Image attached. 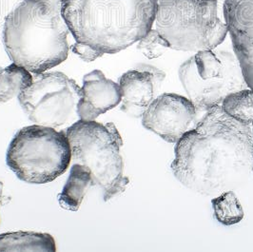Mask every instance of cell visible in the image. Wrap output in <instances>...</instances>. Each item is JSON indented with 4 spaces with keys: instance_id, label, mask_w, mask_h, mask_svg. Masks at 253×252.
<instances>
[{
    "instance_id": "5bb4252c",
    "label": "cell",
    "mask_w": 253,
    "mask_h": 252,
    "mask_svg": "<svg viewBox=\"0 0 253 252\" xmlns=\"http://www.w3.org/2000/svg\"><path fill=\"white\" fill-rule=\"evenodd\" d=\"M56 252V246L48 233L8 232L0 234V252Z\"/></svg>"
},
{
    "instance_id": "2e32d148",
    "label": "cell",
    "mask_w": 253,
    "mask_h": 252,
    "mask_svg": "<svg viewBox=\"0 0 253 252\" xmlns=\"http://www.w3.org/2000/svg\"><path fill=\"white\" fill-rule=\"evenodd\" d=\"M223 111L242 124L253 123V89L244 88L232 92L223 100Z\"/></svg>"
},
{
    "instance_id": "7c38bea8",
    "label": "cell",
    "mask_w": 253,
    "mask_h": 252,
    "mask_svg": "<svg viewBox=\"0 0 253 252\" xmlns=\"http://www.w3.org/2000/svg\"><path fill=\"white\" fill-rule=\"evenodd\" d=\"M81 91L82 97L77 105V114L79 119L84 121H94L122 100L119 84L106 78L99 70L84 76Z\"/></svg>"
},
{
    "instance_id": "7a4b0ae2",
    "label": "cell",
    "mask_w": 253,
    "mask_h": 252,
    "mask_svg": "<svg viewBox=\"0 0 253 252\" xmlns=\"http://www.w3.org/2000/svg\"><path fill=\"white\" fill-rule=\"evenodd\" d=\"M156 10L157 0H61L76 39L72 50L86 62L138 42L152 30Z\"/></svg>"
},
{
    "instance_id": "44dd1931",
    "label": "cell",
    "mask_w": 253,
    "mask_h": 252,
    "mask_svg": "<svg viewBox=\"0 0 253 252\" xmlns=\"http://www.w3.org/2000/svg\"><path fill=\"white\" fill-rule=\"evenodd\" d=\"M218 1H220V0H218Z\"/></svg>"
},
{
    "instance_id": "ffe728a7",
    "label": "cell",
    "mask_w": 253,
    "mask_h": 252,
    "mask_svg": "<svg viewBox=\"0 0 253 252\" xmlns=\"http://www.w3.org/2000/svg\"><path fill=\"white\" fill-rule=\"evenodd\" d=\"M252 126H253V123L252 124Z\"/></svg>"
},
{
    "instance_id": "5b68a950",
    "label": "cell",
    "mask_w": 253,
    "mask_h": 252,
    "mask_svg": "<svg viewBox=\"0 0 253 252\" xmlns=\"http://www.w3.org/2000/svg\"><path fill=\"white\" fill-rule=\"evenodd\" d=\"M218 0H157L156 30L170 49L190 52L213 50L228 35L218 16Z\"/></svg>"
},
{
    "instance_id": "d6986e66",
    "label": "cell",
    "mask_w": 253,
    "mask_h": 252,
    "mask_svg": "<svg viewBox=\"0 0 253 252\" xmlns=\"http://www.w3.org/2000/svg\"><path fill=\"white\" fill-rule=\"evenodd\" d=\"M2 190H3V184L0 182V206L3 203V195H2Z\"/></svg>"
},
{
    "instance_id": "52a82bcc",
    "label": "cell",
    "mask_w": 253,
    "mask_h": 252,
    "mask_svg": "<svg viewBox=\"0 0 253 252\" xmlns=\"http://www.w3.org/2000/svg\"><path fill=\"white\" fill-rule=\"evenodd\" d=\"M178 76L198 113L220 106L228 94L249 88L236 55L228 50L196 52L180 66Z\"/></svg>"
},
{
    "instance_id": "9a60e30c",
    "label": "cell",
    "mask_w": 253,
    "mask_h": 252,
    "mask_svg": "<svg viewBox=\"0 0 253 252\" xmlns=\"http://www.w3.org/2000/svg\"><path fill=\"white\" fill-rule=\"evenodd\" d=\"M32 83V73L17 64H11L4 69L0 68V103L18 97Z\"/></svg>"
},
{
    "instance_id": "3957f363",
    "label": "cell",
    "mask_w": 253,
    "mask_h": 252,
    "mask_svg": "<svg viewBox=\"0 0 253 252\" xmlns=\"http://www.w3.org/2000/svg\"><path fill=\"white\" fill-rule=\"evenodd\" d=\"M70 33L61 0H24L7 16L3 42L13 63L41 74L68 58Z\"/></svg>"
},
{
    "instance_id": "6da1fadb",
    "label": "cell",
    "mask_w": 253,
    "mask_h": 252,
    "mask_svg": "<svg viewBox=\"0 0 253 252\" xmlns=\"http://www.w3.org/2000/svg\"><path fill=\"white\" fill-rule=\"evenodd\" d=\"M171 169L192 192L216 197L246 185L253 173V129L221 105L206 112L176 143Z\"/></svg>"
},
{
    "instance_id": "e0dca14e",
    "label": "cell",
    "mask_w": 253,
    "mask_h": 252,
    "mask_svg": "<svg viewBox=\"0 0 253 252\" xmlns=\"http://www.w3.org/2000/svg\"><path fill=\"white\" fill-rule=\"evenodd\" d=\"M211 205L214 218L224 226L229 227L239 224L245 216L243 207L233 190L213 197Z\"/></svg>"
},
{
    "instance_id": "8992f818",
    "label": "cell",
    "mask_w": 253,
    "mask_h": 252,
    "mask_svg": "<svg viewBox=\"0 0 253 252\" xmlns=\"http://www.w3.org/2000/svg\"><path fill=\"white\" fill-rule=\"evenodd\" d=\"M72 161L66 131L32 125L19 129L9 145L6 162L21 181L47 184L62 175Z\"/></svg>"
},
{
    "instance_id": "4fadbf2b",
    "label": "cell",
    "mask_w": 253,
    "mask_h": 252,
    "mask_svg": "<svg viewBox=\"0 0 253 252\" xmlns=\"http://www.w3.org/2000/svg\"><path fill=\"white\" fill-rule=\"evenodd\" d=\"M91 186L92 176L89 168L83 165H73L63 190L58 195L60 207L66 210L77 211Z\"/></svg>"
},
{
    "instance_id": "ba28073f",
    "label": "cell",
    "mask_w": 253,
    "mask_h": 252,
    "mask_svg": "<svg viewBox=\"0 0 253 252\" xmlns=\"http://www.w3.org/2000/svg\"><path fill=\"white\" fill-rule=\"evenodd\" d=\"M82 97L76 81L60 72L33 74V83L18 96L27 117L35 124L57 128L79 120Z\"/></svg>"
},
{
    "instance_id": "30bf717a",
    "label": "cell",
    "mask_w": 253,
    "mask_h": 252,
    "mask_svg": "<svg viewBox=\"0 0 253 252\" xmlns=\"http://www.w3.org/2000/svg\"><path fill=\"white\" fill-rule=\"evenodd\" d=\"M225 23L244 78L253 89V0H225Z\"/></svg>"
},
{
    "instance_id": "277c9868",
    "label": "cell",
    "mask_w": 253,
    "mask_h": 252,
    "mask_svg": "<svg viewBox=\"0 0 253 252\" xmlns=\"http://www.w3.org/2000/svg\"><path fill=\"white\" fill-rule=\"evenodd\" d=\"M74 164L87 167L92 185L103 190L104 201L126 190L129 179L124 175V161L120 150L123 140L114 123L101 124L79 119L66 129Z\"/></svg>"
},
{
    "instance_id": "9c48e42d",
    "label": "cell",
    "mask_w": 253,
    "mask_h": 252,
    "mask_svg": "<svg viewBox=\"0 0 253 252\" xmlns=\"http://www.w3.org/2000/svg\"><path fill=\"white\" fill-rule=\"evenodd\" d=\"M194 104L182 95H158L142 116V124L169 143H177L195 120Z\"/></svg>"
},
{
    "instance_id": "ac0fdd59",
    "label": "cell",
    "mask_w": 253,
    "mask_h": 252,
    "mask_svg": "<svg viewBox=\"0 0 253 252\" xmlns=\"http://www.w3.org/2000/svg\"><path fill=\"white\" fill-rule=\"evenodd\" d=\"M138 42L137 49L150 59L161 56L166 50L170 48L169 42L158 33V31L152 29Z\"/></svg>"
},
{
    "instance_id": "8fae6325",
    "label": "cell",
    "mask_w": 253,
    "mask_h": 252,
    "mask_svg": "<svg viewBox=\"0 0 253 252\" xmlns=\"http://www.w3.org/2000/svg\"><path fill=\"white\" fill-rule=\"evenodd\" d=\"M164 72L146 64L125 73L119 79L122 100L121 111L133 118H140L148 110L164 81Z\"/></svg>"
}]
</instances>
